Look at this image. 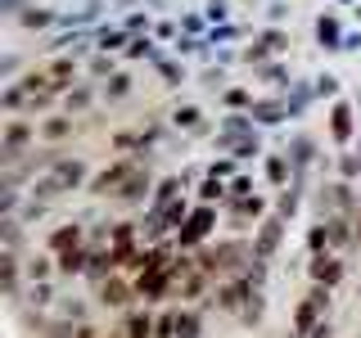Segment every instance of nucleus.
I'll return each mask as SVG.
<instances>
[{
    "label": "nucleus",
    "mask_w": 361,
    "mask_h": 338,
    "mask_svg": "<svg viewBox=\"0 0 361 338\" xmlns=\"http://www.w3.org/2000/svg\"><path fill=\"white\" fill-rule=\"evenodd\" d=\"M23 140H27V127H14V131H9V135H5V158H18Z\"/></svg>",
    "instance_id": "nucleus-1"
},
{
    "label": "nucleus",
    "mask_w": 361,
    "mask_h": 338,
    "mask_svg": "<svg viewBox=\"0 0 361 338\" xmlns=\"http://www.w3.org/2000/svg\"><path fill=\"white\" fill-rule=\"evenodd\" d=\"M127 334H131V338H145V334H149V315H131Z\"/></svg>",
    "instance_id": "nucleus-2"
},
{
    "label": "nucleus",
    "mask_w": 361,
    "mask_h": 338,
    "mask_svg": "<svg viewBox=\"0 0 361 338\" xmlns=\"http://www.w3.org/2000/svg\"><path fill=\"white\" fill-rule=\"evenodd\" d=\"M321 302H325V298H321V293H316V298L307 302V307H302V315H298V325H302V330H307V325H312V315H316V307H321Z\"/></svg>",
    "instance_id": "nucleus-3"
},
{
    "label": "nucleus",
    "mask_w": 361,
    "mask_h": 338,
    "mask_svg": "<svg viewBox=\"0 0 361 338\" xmlns=\"http://www.w3.org/2000/svg\"><path fill=\"white\" fill-rule=\"evenodd\" d=\"M334 135H348V108L334 113Z\"/></svg>",
    "instance_id": "nucleus-4"
},
{
    "label": "nucleus",
    "mask_w": 361,
    "mask_h": 338,
    "mask_svg": "<svg viewBox=\"0 0 361 338\" xmlns=\"http://www.w3.org/2000/svg\"><path fill=\"white\" fill-rule=\"evenodd\" d=\"M334 275H338V266H325V262L316 266V280H334Z\"/></svg>",
    "instance_id": "nucleus-5"
}]
</instances>
